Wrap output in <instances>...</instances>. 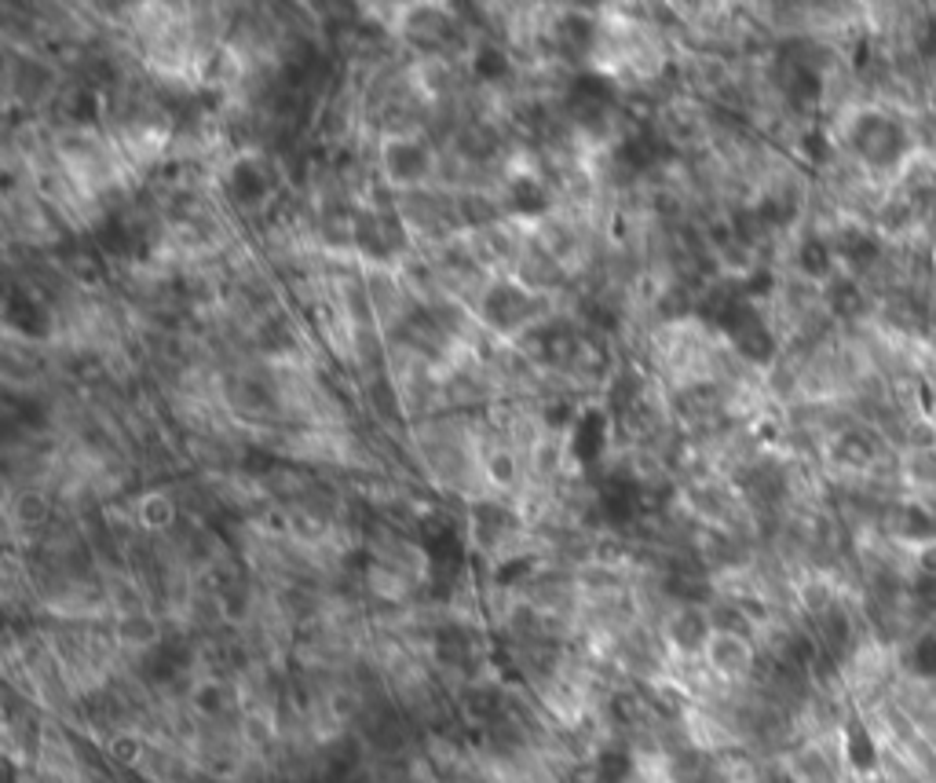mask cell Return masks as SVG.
Masks as SVG:
<instances>
[{
  "label": "cell",
  "mask_w": 936,
  "mask_h": 783,
  "mask_svg": "<svg viewBox=\"0 0 936 783\" xmlns=\"http://www.w3.org/2000/svg\"><path fill=\"white\" fill-rule=\"evenodd\" d=\"M702 667H707L710 678H717L721 685L728 688H742L758 678L761 667V651L750 637L739 634H713L707 651H702Z\"/></svg>",
  "instance_id": "obj_1"
},
{
  "label": "cell",
  "mask_w": 936,
  "mask_h": 783,
  "mask_svg": "<svg viewBox=\"0 0 936 783\" xmlns=\"http://www.w3.org/2000/svg\"><path fill=\"white\" fill-rule=\"evenodd\" d=\"M425 560H428V582L439 597H450L458 579L465 575V542L450 524H428L425 531Z\"/></svg>",
  "instance_id": "obj_2"
},
{
  "label": "cell",
  "mask_w": 936,
  "mask_h": 783,
  "mask_svg": "<svg viewBox=\"0 0 936 783\" xmlns=\"http://www.w3.org/2000/svg\"><path fill=\"white\" fill-rule=\"evenodd\" d=\"M713 634L717 630H713L707 605H673L666 622H662V637H666L670 651L688 662H702V651H707Z\"/></svg>",
  "instance_id": "obj_3"
},
{
  "label": "cell",
  "mask_w": 936,
  "mask_h": 783,
  "mask_svg": "<svg viewBox=\"0 0 936 783\" xmlns=\"http://www.w3.org/2000/svg\"><path fill=\"white\" fill-rule=\"evenodd\" d=\"M538 311V297L531 294L527 286L516 283H495L479 300V315L483 323L498 334H516L531 323V315Z\"/></svg>",
  "instance_id": "obj_4"
},
{
  "label": "cell",
  "mask_w": 936,
  "mask_h": 783,
  "mask_svg": "<svg viewBox=\"0 0 936 783\" xmlns=\"http://www.w3.org/2000/svg\"><path fill=\"white\" fill-rule=\"evenodd\" d=\"M615 96H619V88L611 77L586 70V74H578L575 85H571L567 103H571V114H575L582 125H603V117H608Z\"/></svg>",
  "instance_id": "obj_5"
},
{
  "label": "cell",
  "mask_w": 936,
  "mask_h": 783,
  "mask_svg": "<svg viewBox=\"0 0 936 783\" xmlns=\"http://www.w3.org/2000/svg\"><path fill=\"white\" fill-rule=\"evenodd\" d=\"M351 243L359 246V253L385 260L396 249H402V227L391 216L380 213H355V224H351Z\"/></svg>",
  "instance_id": "obj_6"
},
{
  "label": "cell",
  "mask_w": 936,
  "mask_h": 783,
  "mask_svg": "<svg viewBox=\"0 0 936 783\" xmlns=\"http://www.w3.org/2000/svg\"><path fill=\"white\" fill-rule=\"evenodd\" d=\"M432 169V154L421 139H410V136H396L385 144V173L396 179V184L410 187V184H421Z\"/></svg>",
  "instance_id": "obj_7"
},
{
  "label": "cell",
  "mask_w": 936,
  "mask_h": 783,
  "mask_svg": "<svg viewBox=\"0 0 936 783\" xmlns=\"http://www.w3.org/2000/svg\"><path fill=\"white\" fill-rule=\"evenodd\" d=\"M608 433H611L608 414L600 407H586L575 425H571V458L578 465H597L603 450H608Z\"/></svg>",
  "instance_id": "obj_8"
},
{
  "label": "cell",
  "mask_w": 936,
  "mask_h": 783,
  "mask_svg": "<svg viewBox=\"0 0 936 783\" xmlns=\"http://www.w3.org/2000/svg\"><path fill=\"white\" fill-rule=\"evenodd\" d=\"M275 190V179H271L267 165L257 162V158H238L227 173V195L235 198L238 206H264Z\"/></svg>",
  "instance_id": "obj_9"
},
{
  "label": "cell",
  "mask_w": 936,
  "mask_h": 783,
  "mask_svg": "<svg viewBox=\"0 0 936 783\" xmlns=\"http://www.w3.org/2000/svg\"><path fill=\"white\" fill-rule=\"evenodd\" d=\"M666 154H670V144L656 128H637V133L626 136L615 147V162L626 169V173H644V169L659 165Z\"/></svg>",
  "instance_id": "obj_10"
},
{
  "label": "cell",
  "mask_w": 936,
  "mask_h": 783,
  "mask_svg": "<svg viewBox=\"0 0 936 783\" xmlns=\"http://www.w3.org/2000/svg\"><path fill=\"white\" fill-rule=\"evenodd\" d=\"M640 501H644V490L626 476H611L600 490V509H603V517H608V524H615V527H626L637 520Z\"/></svg>",
  "instance_id": "obj_11"
},
{
  "label": "cell",
  "mask_w": 936,
  "mask_h": 783,
  "mask_svg": "<svg viewBox=\"0 0 936 783\" xmlns=\"http://www.w3.org/2000/svg\"><path fill=\"white\" fill-rule=\"evenodd\" d=\"M4 319H8V326L18 330V334L29 340H45L52 334V315H48L29 294H23V289H12V294H8Z\"/></svg>",
  "instance_id": "obj_12"
},
{
  "label": "cell",
  "mask_w": 936,
  "mask_h": 783,
  "mask_svg": "<svg viewBox=\"0 0 936 783\" xmlns=\"http://www.w3.org/2000/svg\"><path fill=\"white\" fill-rule=\"evenodd\" d=\"M512 524V513L498 501H476L472 506V538L483 549H498V542L506 538V531Z\"/></svg>",
  "instance_id": "obj_13"
},
{
  "label": "cell",
  "mask_w": 936,
  "mask_h": 783,
  "mask_svg": "<svg viewBox=\"0 0 936 783\" xmlns=\"http://www.w3.org/2000/svg\"><path fill=\"white\" fill-rule=\"evenodd\" d=\"M506 198H509L512 213H520V216H541V213H549V209H552L549 187L541 184L538 176H527V173L512 179L509 190H506Z\"/></svg>",
  "instance_id": "obj_14"
},
{
  "label": "cell",
  "mask_w": 936,
  "mask_h": 783,
  "mask_svg": "<svg viewBox=\"0 0 936 783\" xmlns=\"http://www.w3.org/2000/svg\"><path fill=\"white\" fill-rule=\"evenodd\" d=\"M161 637H165V634H161L158 622L150 619L147 611H128V616H121V622H117V641L125 648H133L136 656L150 651Z\"/></svg>",
  "instance_id": "obj_15"
},
{
  "label": "cell",
  "mask_w": 936,
  "mask_h": 783,
  "mask_svg": "<svg viewBox=\"0 0 936 783\" xmlns=\"http://www.w3.org/2000/svg\"><path fill=\"white\" fill-rule=\"evenodd\" d=\"M190 707L205 721H224L235 703H230V688L224 681H198V685H190Z\"/></svg>",
  "instance_id": "obj_16"
},
{
  "label": "cell",
  "mask_w": 936,
  "mask_h": 783,
  "mask_svg": "<svg viewBox=\"0 0 936 783\" xmlns=\"http://www.w3.org/2000/svg\"><path fill=\"white\" fill-rule=\"evenodd\" d=\"M509 55L501 52L498 45H479L476 52H472V74L479 77V82H501V77H509Z\"/></svg>",
  "instance_id": "obj_17"
},
{
  "label": "cell",
  "mask_w": 936,
  "mask_h": 783,
  "mask_svg": "<svg viewBox=\"0 0 936 783\" xmlns=\"http://www.w3.org/2000/svg\"><path fill=\"white\" fill-rule=\"evenodd\" d=\"M644 391V381L637 377V370H619L615 374V385H611V403L615 407H629L633 399H640Z\"/></svg>",
  "instance_id": "obj_18"
},
{
  "label": "cell",
  "mask_w": 936,
  "mask_h": 783,
  "mask_svg": "<svg viewBox=\"0 0 936 783\" xmlns=\"http://www.w3.org/2000/svg\"><path fill=\"white\" fill-rule=\"evenodd\" d=\"M99 238H103V246L110 249V253L125 257L128 249H133V238H128V231L117 224V220H107L103 231H99Z\"/></svg>",
  "instance_id": "obj_19"
},
{
  "label": "cell",
  "mask_w": 936,
  "mask_h": 783,
  "mask_svg": "<svg viewBox=\"0 0 936 783\" xmlns=\"http://www.w3.org/2000/svg\"><path fill=\"white\" fill-rule=\"evenodd\" d=\"M560 29L571 37V45H575V48H589L592 45V29H597V26H592L589 18H582V15H567L560 23Z\"/></svg>",
  "instance_id": "obj_20"
},
{
  "label": "cell",
  "mask_w": 936,
  "mask_h": 783,
  "mask_svg": "<svg viewBox=\"0 0 936 783\" xmlns=\"http://www.w3.org/2000/svg\"><path fill=\"white\" fill-rule=\"evenodd\" d=\"M461 213L469 216V224H490V220H495V206L483 202L479 195H469L465 202H461Z\"/></svg>",
  "instance_id": "obj_21"
},
{
  "label": "cell",
  "mask_w": 936,
  "mask_h": 783,
  "mask_svg": "<svg viewBox=\"0 0 936 783\" xmlns=\"http://www.w3.org/2000/svg\"><path fill=\"white\" fill-rule=\"evenodd\" d=\"M531 568H535V560H531V557H516V560H509V564H501V568H498V582H501V586H509V582H516V579H523V575H531Z\"/></svg>",
  "instance_id": "obj_22"
},
{
  "label": "cell",
  "mask_w": 936,
  "mask_h": 783,
  "mask_svg": "<svg viewBox=\"0 0 936 783\" xmlns=\"http://www.w3.org/2000/svg\"><path fill=\"white\" fill-rule=\"evenodd\" d=\"M70 117H77V122H92L96 117V96L88 88H77V103L70 107Z\"/></svg>",
  "instance_id": "obj_23"
},
{
  "label": "cell",
  "mask_w": 936,
  "mask_h": 783,
  "mask_svg": "<svg viewBox=\"0 0 936 783\" xmlns=\"http://www.w3.org/2000/svg\"><path fill=\"white\" fill-rule=\"evenodd\" d=\"M546 421H549V425H567V421L575 425L578 414H575V410H571L567 403H560V407H549V410H546Z\"/></svg>",
  "instance_id": "obj_24"
},
{
  "label": "cell",
  "mask_w": 936,
  "mask_h": 783,
  "mask_svg": "<svg viewBox=\"0 0 936 783\" xmlns=\"http://www.w3.org/2000/svg\"><path fill=\"white\" fill-rule=\"evenodd\" d=\"M490 473L501 476V480H512V458L509 455H495V461H490Z\"/></svg>",
  "instance_id": "obj_25"
}]
</instances>
